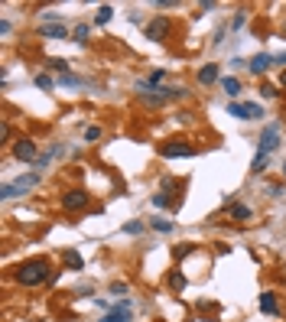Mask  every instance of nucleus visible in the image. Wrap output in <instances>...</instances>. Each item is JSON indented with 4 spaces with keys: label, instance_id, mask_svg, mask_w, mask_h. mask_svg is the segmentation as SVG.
Wrapping results in <instances>:
<instances>
[{
    "label": "nucleus",
    "instance_id": "nucleus-7",
    "mask_svg": "<svg viewBox=\"0 0 286 322\" xmlns=\"http://www.w3.org/2000/svg\"><path fill=\"white\" fill-rule=\"evenodd\" d=\"M159 156H166V159H176V156H192V147H189V143L173 140V143H163V147H159Z\"/></svg>",
    "mask_w": 286,
    "mask_h": 322
},
{
    "label": "nucleus",
    "instance_id": "nucleus-27",
    "mask_svg": "<svg viewBox=\"0 0 286 322\" xmlns=\"http://www.w3.org/2000/svg\"><path fill=\"white\" fill-rule=\"evenodd\" d=\"M98 137H101V127H88L85 130V140H98Z\"/></svg>",
    "mask_w": 286,
    "mask_h": 322
},
{
    "label": "nucleus",
    "instance_id": "nucleus-4",
    "mask_svg": "<svg viewBox=\"0 0 286 322\" xmlns=\"http://www.w3.org/2000/svg\"><path fill=\"white\" fill-rule=\"evenodd\" d=\"M88 205V192L85 189H72L62 195V209H68V212H82Z\"/></svg>",
    "mask_w": 286,
    "mask_h": 322
},
{
    "label": "nucleus",
    "instance_id": "nucleus-15",
    "mask_svg": "<svg viewBox=\"0 0 286 322\" xmlns=\"http://www.w3.org/2000/svg\"><path fill=\"white\" fill-rule=\"evenodd\" d=\"M260 309L267 312V316H273V312H276V296H273V293H264V296H260Z\"/></svg>",
    "mask_w": 286,
    "mask_h": 322
},
{
    "label": "nucleus",
    "instance_id": "nucleus-29",
    "mask_svg": "<svg viewBox=\"0 0 286 322\" xmlns=\"http://www.w3.org/2000/svg\"><path fill=\"white\" fill-rule=\"evenodd\" d=\"M189 250H192V244H179V247H176V257H185Z\"/></svg>",
    "mask_w": 286,
    "mask_h": 322
},
{
    "label": "nucleus",
    "instance_id": "nucleus-17",
    "mask_svg": "<svg viewBox=\"0 0 286 322\" xmlns=\"http://www.w3.org/2000/svg\"><path fill=\"white\" fill-rule=\"evenodd\" d=\"M36 88H42V91H52V88H56V82H52L46 72H42V75H36Z\"/></svg>",
    "mask_w": 286,
    "mask_h": 322
},
{
    "label": "nucleus",
    "instance_id": "nucleus-1",
    "mask_svg": "<svg viewBox=\"0 0 286 322\" xmlns=\"http://www.w3.org/2000/svg\"><path fill=\"white\" fill-rule=\"evenodd\" d=\"M46 280H52V267H49V261H42V257H33V261L16 267V283L20 286H39Z\"/></svg>",
    "mask_w": 286,
    "mask_h": 322
},
{
    "label": "nucleus",
    "instance_id": "nucleus-13",
    "mask_svg": "<svg viewBox=\"0 0 286 322\" xmlns=\"http://www.w3.org/2000/svg\"><path fill=\"white\" fill-rule=\"evenodd\" d=\"M221 88H225V91H228L231 98H234V95H241V82H237V78H234V75H228V78H221Z\"/></svg>",
    "mask_w": 286,
    "mask_h": 322
},
{
    "label": "nucleus",
    "instance_id": "nucleus-5",
    "mask_svg": "<svg viewBox=\"0 0 286 322\" xmlns=\"http://www.w3.org/2000/svg\"><path fill=\"white\" fill-rule=\"evenodd\" d=\"M276 143H280V127L270 124V127L260 133V150H257V153H267V156H270L273 150H276Z\"/></svg>",
    "mask_w": 286,
    "mask_h": 322
},
{
    "label": "nucleus",
    "instance_id": "nucleus-12",
    "mask_svg": "<svg viewBox=\"0 0 286 322\" xmlns=\"http://www.w3.org/2000/svg\"><path fill=\"white\" fill-rule=\"evenodd\" d=\"M214 78H218V65H202L199 68V82L202 85H211Z\"/></svg>",
    "mask_w": 286,
    "mask_h": 322
},
{
    "label": "nucleus",
    "instance_id": "nucleus-19",
    "mask_svg": "<svg viewBox=\"0 0 286 322\" xmlns=\"http://www.w3.org/2000/svg\"><path fill=\"white\" fill-rule=\"evenodd\" d=\"M59 85H62V88H78V85H82V78H75V75H62V78H59Z\"/></svg>",
    "mask_w": 286,
    "mask_h": 322
},
{
    "label": "nucleus",
    "instance_id": "nucleus-16",
    "mask_svg": "<svg viewBox=\"0 0 286 322\" xmlns=\"http://www.w3.org/2000/svg\"><path fill=\"white\" fill-rule=\"evenodd\" d=\"M111 16H114V7H107V4H104V7H98V13H94V23H98V26H104L107 20H111Z\"/></svg>",
    "mask_w": 286,
    "mask_h": 322
},
{
    "label": "nucleus",
    "instance_id": "nucleus-22",
    "mask_svg": "<svg viewBox=\"0 0 286 322\" xmlns=\"http://www.w3.org/2000/svg\"><path fill=\"white\" fill-rule=\"evenodd\" d=\"M153 228H156V231H163V235H169V231H173V221H166V218H153Z\"/></svg>",
    "mask_w": 286,
    "mask_h": 322
},
{
    "label": "nucleus",
    "instance_id": "nucleus-24",
    "mask_svg": "<svg viewBox=\"0 0 286 322\" xmlns=\"http://www.w3.org/2000/svg\"><path fill=\"white\" fill-rule=\"evenodd\" d=\"M231 215H234V218H250V209H247V205H234Z\"/></svg>",
    "mask_w": 286,
    "mask_h": 322
},
{
    "label": "nucleus",
    "instance_id": "nucleus-11",
    "mask_svg": "<svg viewBox=\"0 0 286 322\" xmlns=\"http://www.w3.org/2000/svg\"><path fill=\"white\" fill-rule=\"evenodd\" d=\"M228 114H231V118H241V121H250L247 101H244V104H241V101H231V104H228Z\"/></svg>",
    "mask_w": 286,
    "mask_h": 322
},
{
    "label": "nucleus",
    "instance_id": "nucleus-2",
    "mask_svg": "<svg viewBox=\"0 0 286 322\" xmlns=\"http://www.w3.org/2000/svg\"><path fill=\"white\" fill-rule=\"evenodd\" d=\"M33 186H39V173H30V176L13 179V182H4V189H0V199H16V195H26Z\"/></svg>",
    "mask_w": 286,
    "mask_h": 322
},
{
    "label": "nucleus",
    "instance_id": "nucleus-26",
    "mask_svg": "<svg viewBox=\"0 0 286 322\" xmlns=\"http://www.w3.org/2000/svg\"><path fill=\"white\" fill-rule=\"evenodd\" d=\"M88 39V26H78L75 30V42H85Z\"/></svg>",
    "mask_w": 286,
    "mask_h": 322
},
{
    "label": "nucleus",
    "instance_id": "nucleus-14",
    "mask_svg": "<svg viewBox=\"0 0 286 322\" xmlns=\"http://www.w3.org/2000/svg\"><path fill=\"white\" fill-rule=\"evenodd\" d=\"M65 264L72 267V270H82V267H85V261H82L78 250H65Z\"/></svg>",
    "mask_w": 286,
    "mask_h": 322
},
{
    "label": "nucleus",
    "instance_id": "nucleus-25",
    "mask_svg": "<svg viewBox=\"0 0 286 322\" xmlns=\"http://www.w3.org/2000/svg\"><path fill=\"white\" fill-rule=\"evenodd\" d=\"M267 159H270L267 153H257V156H254V169H264V166H267Z\"/></svg>",
    "mask_w": 286,
    "mask_h": 322
},
{
    "label": "nucleus",
    "instance_id": "nucleus-31",
    "mask_svg": "<svg viewBox=\"0 0 286 322\" xmlns=\"http://www.w3.org/2000/svg\"><path fill=\"white\" fill-rule=\"evenodd\" d=\"M273 62H280V65H286V52H283V56H276Z\"/></svg>",
    "mask_w": 286,
    "mask_h": 322
},
{
    "label": "nucleus",
    "instance_id": "nucleus-9",
    "mask_svg": "<svg viewBox=\"0 0 286 322\" xmlns=\"http://www.w3.org/2000/svg\"><path fill=\"white\" fill-rule=\"evenodd\" d=\"M39 36H46V39H65L68 30H65L62 23H42V26H39Z\"/></svg>",
    "mask_w": 286,
    "mask_h": 322
},
{
    "label": "nucleus",
    "instance_id": "nucleus-6",
    "mask_svg": "<svg viewBox=\"0 0 286 322\" xmlns=\"http://www.w3.org/2000/svg\"><path fill=\"white\" fill-rule=\"evenodd\" d=\"M13 156L23 159V163H36V159H39L36 156V143L33 140H16L13 143Z\"/></svg>",
    "mask_w": 286,
    "mask_h": 322
},
{
    "label": "nucleus",
    "instance_id": "nucleus-23",
    "mask_svg": "<svg viewBox=\"0 0 286 322\" xmlns=\"http://www.w3.org/2000/svg\"><path fill=\"white\" fill-rule=\"evenodd\" d=\"M124 231H127V235H143V221H127Z\"/></svg>",
    "mask_w": 286,
    "mask_h": 322
},
{
    "label": "nucleus",
    "instance_id": "nucleus-30",
    "mask_svg": "<svg viewBox=\"0 0 286 322\" xmlns=\"http://www.w3.org/2000/svg\"><path fill=\"white\" fill-rule=\"evenodd\" d=\"M260 91H264V98H276V88H273V85H264Z\"/></svg>",
    "mask_w": 286,
    "mask_h": 322
},
{
    "label": "nucleus",
    "instance_id": "nucleus-10",
    "mask_svg": "<svg viewBox=\"0 0 286 322\" xmlns=\"http://www.w3.org/2000/svg\"><path fill=\"white\" fill-rule=\"evenodd\" d=\"M270 65H273V56H267V52H260V56H254V59L247 62V68L254 72V75H260V72H267Z\"/></svg>",
    "mask_w": 286,
    "mask_h": 322
},
{
    "label": "nucleus",
    "instance_id": "nucleus-8",
    "mask_svg": "<svg viewBox=\"0 0 286 322\" xmlns=\"http://www.w3.org/2000/svg\"><path fill=\"white\" fill-rule=\"evenodd\" d=\"M101 322H130V303H127V300H121L117 306L111 309V316H104Z\"/></svg>",
    "mask_w": 286,
    "mask_h": 322
},
{
    "label": "nucleus",
    "instance_id": "nucleus-3",
    "mask_svg": "<svg viewBox=\"0 0 286 322\" xmlns=\"http://www.w3.org/2000/svg\"><path fill=\"white\" fill-rule=\"evenodd\" d=\"M166 36H169V20H166V16H153V20L147 23V39L163 42Z\"/></svg>",
    "mask_w": 286,
    "mask_h": 322
},
{
    "label": "nucleus",
    "instance_id": "nucleus-20",
    "mask_svg": "<svg viewBox=\"0 0 286 322\" xmlns=\"http://www.w3.org/2000/svg\"><path fill=\"white\" fill-rule=\"evenodd\" d=\"M56 153H59V147H52V150H49V153H42L39 159H36V169H42V166H49V159H52V156H56Z\"/></svg>",
    "mask_w": 286,
    "mask_h": 322
},
{
    "label": "nucleus",
    "instance_id": "nucleus-18",
    "mask_svg": "<svg viewBox=\"0 0 286 322\" xmlns=\"http://www.w3.org/2000/svg\"><path fill=\"white\" fill-rule=\"evenodd\" d=\"M169 286H173V290H176V293H182V290H185V277H182V273H179V270H176L173 277H169Z\"/></svg>",
    "mask_w": 286,
    "mask_h": 322
},
{
    "label": "nucleus",
    "instance_id": "nucleus-21",
    "mask_svg": "<svg viewBox=\"0 0 286 322\" xmlns=\"http://www.w3.org/2000/svg\"><path fill=\"white\" fill-rule=\"evenodd\" d=\"M46 65H49V68H56V72H65V75H68V62H65V59H49Z\"/></svg>",
    "mask_w": 286,
    "mask_h": 322
},
{
    "label": "nucleus",
    "instance_id": "nucleus-28",
    "mask_svg": "<svg viewBox=\"0 0 286 322\" xmlns=\"http://www.w3.org/2000/svg\"><path fill=\"white\" fill-rule=\"evenodd\" d=\"M111 293H117V296H121V293H127V283H124V280H117V283H111Z\"/></svg>",
    "mask_w": 286,
    "mask_h": 322
},
{
    "label": "nucleus",
    "instance_id": "nucleus-32",
    "mask_svg": "<svg viewBox=\"0 0 286 322\" xmlns=\"http://www.w3.org/2000/svg\"><path fill=\"white\" fill-rule=\"evenodd\" d=\"M280 85H283V88H286V72H283V75H280Z\"/></svg>",
    "mask_w": 286,
    "mask_h": 322
}]
</instances>
